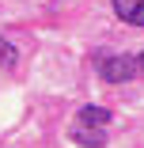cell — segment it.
<instances>
[{"mask_svg": "<svg viewBox=\"0 0 144 148\" xmlns=\"http://www.w3.org/2000/svg\"><path fill=\"white\" fill-rule=\"evenodd\" d=\"M136 69H140V61L129 53H102L99 57V76L106 84H125V80L136 76Z\"/></svg>", "mask_w": 144, "mask_h": 148, "instance_id": "obj_1", "label": "cell"}, {"mask_svg": "<svg viewBox=\"0 0 144 148\" xmlns=\"http://www.w3.org/2000/svg\"><path fill=\"white\" fill-rule=\"evenodd\" d=\"M19 65V53H15V42H8V38H0V69H15Z\"/></svg>", "mask_w": 144, "mask_h": 148, "instance_id": "obj_5", "label": "cell"}, {"mask_svg": "<svg viewBox=\"0 0 144 148\" xmlns=\"http://www.w3.org/2000/svg\"><path fill=\"white\" fill-rule=\"evenodd\" d=\"M106 122H110V110L106 106H80V125H102L106 129Z\"/></svg>", "mask_w": 144, "mask_h": 148, "instance_id": "obj_4", "label": "cell"}, {"mask_svg": "<svg viewBox=\"0 0 144 148\" xmlns=\"http://www.w3.org/2000/svg\"><path fill=\"white\" fill-rule=\"evenodd\" d=\"M114 15L125 19L129 27H144V0H110Z\"/></svg>", "mask_w": 144, "mask_h": 148, "instance_id": "obj_2", "label": "cell"}, {"mask_svg": "<svg viewBox=\"0 0 144 148\" xmlns=\"http://www.w3.org/2000/svg\"><path fill=\"white\" fill-rule=\"evenodd\" d=\"M136 61H140V69H144V53H140V57H136Z\"/></svg>", "mask_w": 144, "mask_h": 148, "instance_id": "obj_6", "label": "cell"}, {"mask_svg": "<svg viewBox=\"0 0 144 148\" xmlns=\"http://www.w3.org/2000/svg\"><path fill=\"white\" fill-rule=\"evenodd\" d=\"M72 140H76V144H83V148H102L110 137H106V129H102V125H76V129H72Z\"/></svg>", "mask_w": 144, "mask_h": 148, "instance_id": "obj_3", "label": "cell"}]
</instances>
